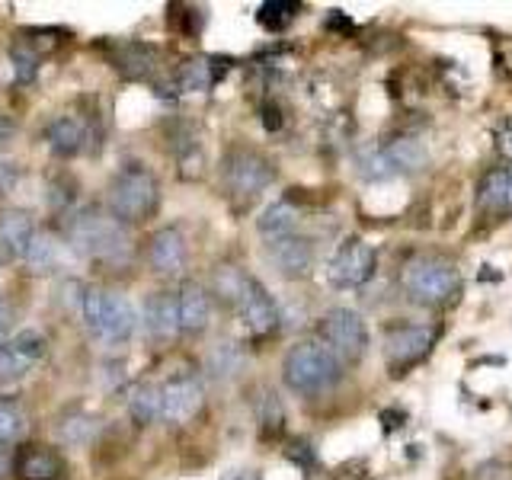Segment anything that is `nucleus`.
Here are the masks:
<instances>
[{
    "label": "nucleus",
    "mask_w": 512,
    "mask_h": 480,
    "mask_svg": "<svg viewBox=\"0 0 512 480\" xmlns=\"http://www.w3.org/2000/svg\"><path fill=\"white\" fill-rule=\"evenodd\" d=\"M64 240H68V247L77 256L100 260L106 266H125L128 256H132L125 224H119L112 215H103L100 208H93V205H87L84 212H77L68 221Z\"/></svg>",
    "instance_id": "nucleus-1"
},
{
    "label": "nucleus",
    "mask_w": 512,
    "mask_h": 480,
    "mask_svg": "<svg viewBox=\"0 0 512 480\" xmlns=\"http://www.w3.org/2000/svg\"><path fill=\"white\" fill-rule=\"evenodd\" d=\"M282 378L295 394L314 397L340 384L343 362L320 340H301L298 346L288 349V356L282 362Z\"/></svg>",
    "instance_id": "nucleus-2"
},
{
    "label": "nucleus",
    "mask_w": 512,
    "mask_h": 480,
    "mask_svg": "<svg viewBox=\"0 0 512 480\" xmlns=\"http://www.w3.org/2000/svg\"><path fill=\"white\" fill-rule=\"evenodd\" d=\"M77 308L87 330L106 346H119L135 333V311L122 295L106 292L100 285H84L77 295Z\"/></svg>",
    "instance_id": "nucleus-3"
},
{
    "label": "nucleus",
    "mask_w": 512,
    "mask_h": 480,
    "mask_svg": "<svg viewBox=\"0 0 512 480\" xmlns=\"http://www.w3.org/2000/svg\"><path fill=\"white\" fill-rule=\"evenodd\" d=\"M109 215L119 224H141L148 221L160 205V183L144 164H128L109 183Z\"/></svg>",
    "instance_id": "nucleus-4"
},
{
    "label": "nucleus",
    "mask_w": 512,
    "mask_h": 480,
    "mask_svg": "<svg viewBox=\"0 0 512 480\" xmlns=\"http://www.w3.org/2000/svg\"><path fill=\"white\" fill-rule=\"evenodd\" d=\"M400 285H404V292L413 304L439 308V304H448L461 292V276L455 263H448L445 256L426 253V256H413L404 266Z\"/></svg>",
    "instance_id": "nucleus-5"
},
{
    "label": "nucleus",
    "mask_w": 512,
    "mask_h": 480,
    "mask_svg": "<svg viewBox=\"0 0 512 480\" xmlns=\"http://www.w3.org/2000/svg\"><path fill=\"white\" fill-rule=\"evenodd\" d=\"M221 180H224V189H228L231 199L250 202L260 196L263 189L272 186V180H276V167H272L269 157H263L253 148H231L221 160Z\"/></svg>",
    "instance_id": "nucleus-6"
},
{
    "label": "nucleus",
    "mask_w": 512,
    "mask_h": 480,
    "mask_svg": "<svg viewBox=\"0 0 512 480\" xmlns=\"http://www.w3.org/2000/svg\"><path fill=\"white\" fill-rule=\"evenodd\" d=\"M317 333H320V343H324L343 365L359 362L368 352V327H365V320L356 311H349V308L327 311L324 317H320Z\"/></svg>",
    "instance_id": "nucleus-7"
},
{
    "label": "nucleus",
    "mask_w": 512,
    "mask_h": 480,
    "mask_svg": "<svg viewBox=\"0 0 512 480\" xmlns=\"http://www.w3.org/2000/svg\"><path fill=\"white\" fill-rule=\"evenodd\" d=\"M202 404H205V388L199 375L180 372L160 384V420L170 426H186L189 420H196Z\"/></svg>",
    "instance_id": "nucleus-8"
},
{
    "label": "nucleus",
    "mask_w": 512,
    "mask_h": 480,
    "mask_svg": "<svg viewBox=\"0 0 512 480\" xmlns=\"http://www.w3.org/2000/svg\"><path fill=\"white\" fill-rule=\"evenodd\" d=\"M375 266H378L375 247L365 244L362 237H349L333 253V260L327 266V279L336 288H359L375 276Z\"/></svg>",
    "instance_id": "nucleus-9"
},
{
    "label": "nucleus",
    "mask_w": 512,
    "mask_h": 480,
    "mask_svg": "<svg viewBox=\"0 0 512 480\" xmlns=\"http://www.w3.org/2000/svg\"><path fill=\"white\" fill-rule=\"evenodd\" d=\"M439 330L436 327H426V324H407V327H394L388 336H384V359L400 372L413 362H420L426 352L436 343Z\"/></svg>",
    "instance_id": "nucleus-10"
},
{
    "label": "nucleus",
    "mask_w": 512,
    "mask_h": 480,
    "mask_svg": "<svg viewBox=\"0 0 512 480\" xmlns=\"http://www.w3.org/2000/svg\"><path fill=\"white\" fill-rule=\"evenodd\" d=\"M237 311H240V320H244V327L253 336H269L272 330L279 327V308H276V301H272V295L266 292V285L256 282L253 276H247L244 288H240Z\"/></svg>",
    "instance_id": "nucleus-11"
},
{
    "label": "nucleus",
    "mask_w": 512,
    "mask_h": 480,
    "mask_svg": "<svg viewBox=\"0 0 512 480\" xmlns=\"http://www.w3.org/2000/svg\"><path fill=\"white\" fill-rule=\"evenodd\" d=\"M269 260L285 279H304L314 269V244L301 234L269 240Z\"/></svg>",
    "instance_id": "nucleus-12"
},
{
    "label": "nucleus",
    "mask_w": 512,
    "mask_h": 480,
    "mask_svg": "<svg viewBox=\"0 0 512 480\" xmlns=\"http://www.w3.org/2000/svg\"><path fill=\"white\" fill-rule=\"evenodd\" d=\"M148 266L157 272V276H176L186 266V237L180 228H160L148 237Z\"/></svg>",
    "instance_id": "nucleus-13"
},
{
    "label": "nucleus",
    "mask_w": 512,
    "mask_h": 480,
    "mask_svg": "<svg viewBox=\"0 0 512 480\" xmlns=\"http://www.w3.org/2000/svg\"><path fill=\"white\" fill-rule=\"evenodd\" d=\"M144 333L154 343H167L180 333V304L173 292H151L144 301Z\"/></svg>",
    "instance_id": "nucleus-14"
},
{
    "label": "nucleus",
    "mask_w": 512,
    "mask_h": 480,
    "mask_svg": "<svg viewBox=\"0 0 512 480\" xmlns=\"http://www.w3.org/2000/svg\"><path fill=\"white\" fill-rule=\"evenodd\" d=\"M36 237L32 215L23 208H0V260H20Z\"/></svg>",
    "instance_id": "nucleus-15"
},
{
    "label": "nucleus",
    "mask_w": 512,
    "mask_h": 480,
    "mask_svg": "<svg viewBox=\"0 0 512 480\" xmlns=\"http://www.w3.org/2000/svg\"><path fill=\"white\" fill-rule=\"evenodd\" d=\"M16 480H64V461L45 445H23L13 458Z\"/></svg>",
    "instance_id": "nucleus-16"
},
{
    "label": "nucleus",
    "mask_w": 512,
    "mask_h": 480,
    "mask_svg": "<svg viewBox=\"0 0 512 480\" xmlns=\"http://www.w3.org/2000/svg\"><path fill=\"white\" fill-rule=\"evenodd\" d=\"M180 304V333H202L208 327V317H212V298H208L205 285L199 282H186L176 295Z\"/></svg>",
    "instance_id": "nucleus-17"
},
{
    "label": "nucleus",
    "mask_w": 512,
    "mask_h": 480,
    "mask_svg": "<svg viewBox=\"0 0 512 480\" xmlns=\"http://www.w3.org/2000/svg\"><path fill=\"white\" fill-rule=\"evenodd\" d=\"M477 205L490 215H512V167H496L480 180Z\"/></svg>",
    "instance_id": "nucleus-18"
},
{
    "label": "nucleus",
    "mask_w": 512,
    "mask_h": 480,
    "mask_svg": "<svg viewBox=\"0 0 512 480\" xmlns=\"http://www.w3.org/2000/svg\"><path fill=\"white\" fill-rule=\"evenodd\" d=\"M45 141H48V151H52L55 157H74V154L84 151L87 128L71 116H61V119H52L45 125Z\"/></svg>",
    "instance_id": "nucleus-19"
},
{
    "label": "nucleus",
    "mask_w": 512,
    "mask_h": 480,
    "mask_svg": "<svg viewBox=\"0 0 512 480\" xmlns=\"http://www.w3.org/2000/svg\"><path fill=\"white\" fill-rule=\"evenodd\" d=\"M384 157H388V164L394 173H416L429 164V151L420 138H394L384 144Z\"/></svg>",
    "instance_id": "nucleus-20"
},
{
    "label": "nucleus",
    "mask_w": 512,
    "mask_h": 480,
    "mask_svg": "<svg viewBox=\"0 0 512 480\" xmlns=\"http://www.w3.org/2000/svg\"><path fill=\"white\" fill-rule=\"evenodd\" d=\"M228 58H192L183 64L180 71V90L186 93H199V90H208L215 87V80L228 71Z\"/></svg>",
    "instance_id": "nucleus-21"
},
{
    "label": "nucleus",
    "mask_w": 512,
    "mask_h": 480,
    "mask_svg": "<svg viewBox=\"0 0 512 480\" xmlns=\"http://www.w3.org/2000/svg\"><path fill=\"white\" fill-rule=\"evenodd\" d=\"M96 432H100V423H96V416L84 413V410H71L64 413L61 420L55 423V436L71 445V448H80V445H90L96 439Z\"/></svg>",
    "instance_id": "nucleus-22"
},
{
    "label": "nucleus",
    "mask_w": 512,
    "mask_h": 480,
    "mask_svg": "<svg viewBox=\"0 0 512 480\" xmlns=\"http://www.w3.org/2000/svg\"><path fill=\"white\" fill-rule=\"evenodd\" d=\"M256 228H260V234L266 240H279V237L295 234V228H298V208H295V202H288V199L272 202L266 212L260 215V221H256Z\"/></svg>",
    "instance_id": "nucleus-23"
},
{
    "label": "nucleus",
    "mask_w": 512,
    "mask_h": 480,
    "mask_svg": "<svg viewBox=\"0 0 512 480\" xmlns=\"http://www.w3.org/2000/svg\"><path fill=\"white\" fill-rule=\"evenodd\" d=\"M116 64H119V71L125 77L141 80V77H148L157 68V52L151 45H144V42H128L116 52Z\"/></svg>",
    "instance_id": "nucleus-24"
},
{
    "label": "nucleus",
    "mask_w": 512,
    "mask_h": 480,
    "mask_svg": "<svg viewBox=\"0 0 512 480\" xmlns=\"http://www.w3.org/2000/svg\"><path fill=\"white\" fill-rule=\"evenodd\" d=\"M128 416L138 423V426H151L157 416H160V388L157 384H135L132 397H128Z\"/></svg>",
    "instance_id": "nucleus-25"
},
{
    "label": "nucleus",
    "mask_w": 512,
    "mask_h": 480,
    "mask_svg": "<svg viewBox=\"0 0 512 480\" xmlns=\"http://www.w3.org/2000/svg\"><path fill=\"white\" fill-rule=\"evenodd\" d=\"M244 365V352H240L237 343H218L212 352H208V372L215 378H231L240 372Z\"/></svg>",
    "instance_id": "nucleus-26"
},
{
    "label": "nucleus",
    "mask_w": 512,
    "mask_h": 480,
    "mask_svg": "<svg viewBox=\"0 0 512 480\" xmlns=\"http://www.w3.org/2000/svg\"><path fill=\"white\" fill-rule=\"evenodd\" d=\"M256 420H260V429L266 432H282V423H285V410H282V400L276 397V391H260L256 397Z\"/></svg>",
    "instance_id": "nucleus-27"
},
{
    "label": "nucleus",
    "mask_w": 512,
    "mask_h": 480,
    "mask_svg": "<svg viewBox=\"0 0 512 480\" xmlns=\"http://www.w3.org/2000/svg\"><path fill=\"white\" fill-rule=\"evenodd\" d=\"M55 256H58V244H55V237L52 234H45V231H36V237L29 240V250L23 260L32 266V269H52L55 266Z\"/></svg>",
    "instance_id": "nucleus-28"
},
{
    "label": "nucleus",
    "mask_w": 512,
    "mask_h": 480,
    "mask_svg": "<svg viewBox=\"0 0 512 480\" xmlns=\"http://www.w3.org/2000/svg\"><path fill=\"white\" fill-rule=\"evenodd\" d=\"M295 13H298V4H288V0H269V4H263L260 13H256V20H260V26L269 32H282L288 23L295 20Z\"/></svg>",
    "instance_id": "nucleus-29"
},
{
    "label": "nucleus",
    "mask_w": 512,
    "mask_h": 480,
    "mask_svg": "<svg viewBox=\"0 0 512 480\" xmlns=\"http://www.w3.org/2000/svg\"><path fill=\"white\" fill-rule=\"evenodd\" d=\"M29 368L32 365L20 356V352L13 349L10 340L0 343V384H16V381H20L29 372Z\"/></svg>",
    "instance_id": "nucleus-30"
},
{
    "label": "nucleus",
    "mask_w": 512,
    "mask_h": 480,
    "mask_svg": "<svg viewBox=\"0 0 512 480\" xmlns=\"http://www.w3.org/2000/svg\"><path fill=\"white\" fill-rule=\"evenodd\" d=\"M26 429V420L16 404H10V400H0V445H10L23 436Z\"/></svg>",
    "instance_id": "nucleus-31"
},
{
    "label": "nucleus",
    "mask_w": 512,
    "mask_h": 480,
    "mask_svg": "<svg viewBox=\"0 0 512 480\" xmlns=\"http://www.w3.org/2000/svg\"><path fill=\"white\" fill-rule=\"evenodd\" d=\"M13 349L20 352V356L29 362V365H36V362H42L45 359V349H48V343H45V336L39 333V330H20L13 336Z\"/></svg>",
    "instance_id": "nucleus-32"
},
{
    "label": "nucleus",
    "mask_w": 512,
    "mask_h": 480,
    "mask_svg": "<svg viewBox=\"0 0 512 480\" xmlns=\"http://www.w3.org/2000/svg\"><path fill=\"white\" fill-rule=\"evenodd\" d=\"M244 282H247V272H240V269H234V266H221V269H218V276H215V292H218L221 298H228L231 304H237Z\"/></svg>",
    "instance_id": "nucleus-33"
},
{
    "label": "nucleus",
    "mask_w": 512,
    "mask_h": 480,
    "mask_svg": "<svg viewBox=\"0 0 512 480\" xmlns=\"http://www.w3.org/2000/svg\"><path fill=\"white\" fill-rule=\"evenodd\" d=\"M77 202V186L71 176H58V180L52 183V189H48V205H52L55 215H64L68 208Z\"/></svg>",
    "instance_id": "nucleus-34"
},
{
    "label": "nucleus",
    "mask_w": 512,
    "mask_h": 480,
    "mask_svg": "<svg viewBox=\"0 0 512 480\" xmlns=\"http://www.w3.org/2000/svg\"><path fill=\"white\" fill-rule=\"evenodd\" d=\"M13 71L20 84H29L39 71V52H32V45H16L13 48Z\"/></svg>",
    "instance_id": "nucleus-35"
},
{
    "label": "nucleus",
    "mask_w": 512,
    "mask_h": 480,
    "mask_svg": "<svg viewBox=\"0 0 512 480\" xmlns=\"http://www.w3.org/2000/svg\"><path fill=\"white\" fill-rule=\"evenodd\" d=\"M359 167H362V176H368V180H388V176L394 173L388 157H384L381 148H368L362 157H359Z\"/></svg>",
    "instance_id": "nucleus-36"
},
{
    "label": "nucleus",
    "mask_w": 512,
    "mask_h": 480,
    "mask_svg": "<svg viewBox=\"0 0 512 480\" xmlns=\"http://www.w3.org/2000/svg\"><path fill=\"white\" fill-rule=\"evenodd\" d=\"M16 183H20V167H16V160L0 154V192H13Z\"/></svg>",
    "instance_id": "nucleus-37"
},
{
    "label": "nucleus",
    "mask_w": 512,
    "mask_h": 480,
    "mask_svg": "<svg viewBox=\"0 0 512 480\" xmlns=\"http://www.w3.org/2000/svg\"><path fill=\"white\" fill-rule=\"evenodd\" d=\"M13 327H16V304L7 295H0V343L7 340V333Z\"/></svg>",
    "instance_id": "nucleus-38"
},
{
    "label": "nucleus",
    "mask_w": 512,
    "mask_h": 480,
    "mask_svg": "<svg viewBox=\"0 0 512 480\" xmlns=\"http://www.w3.org/2000/svg\"><path fill=\"white\" fill-rule=\"evenodd\" d=\"M474 480H512V474L503 468L500 461H487L474 471Z\"/></svg>",
    "instance_id": "nucleus-39"
},
{
    "label": "nucleus",
    "mask_w": 512,
    "mask_h": 480,
    "mask_svg": "<svg viewBox=\"0 0 512 480\" xmlns=\"http://www.w3.org/2000/svg\"><path fill=\"white\" fill-rule=\"evenodd\" d=\"M500 151L512 160V119L500 128Z\"/></svg>",
    "instance_id": "nucleus-40"
},
{
    "label": "nucleus",
    "mask_w": 512,
    "mask_h": 480,
    "mask_svg": "<svg viewBox=\"0 0 512 480\" xmlns=\"http://www.w3.org/2000/svg\"><path fill=\"white\" fill-rule=\"evenodd\" d=\"M263 125L269 128V132H276V128L282 125V119H279V109H276V106H263Z\"/></svg>",
    "instance_id": "nucleus-41"
},
{
    "label": "nucleus",
    "mask_w": 512,
    "mask_h": 480,
    "mask_svg": "<svg viewBox=\"0 0 512 480\" xmlns=\"http://www.w3.org/2000/svg\"><path fill=\"white\" fill-rule=\"evenodd\" d=\"M16 135V122L10 119V116H4V112H0V141H10Z\"/></svg>",
    "instance_id": "nucleus-42"
},
{
    "label": "nucleus",
    "mask_w": 512,
    "mask_h": 480,
    "mask_svg": "<svg viewBox=\"0 0 512 480\" xmlns=\"http://www.w3.org/2000/svg\"><path fill=\"white\" fill-rule=\"evenodd\" d=\"M13 468V464L7 461V452H4V445H0V477H4L7 471Z\"/></svg>",
    "instance_id": "nucleus-43"
}]
</instances>
